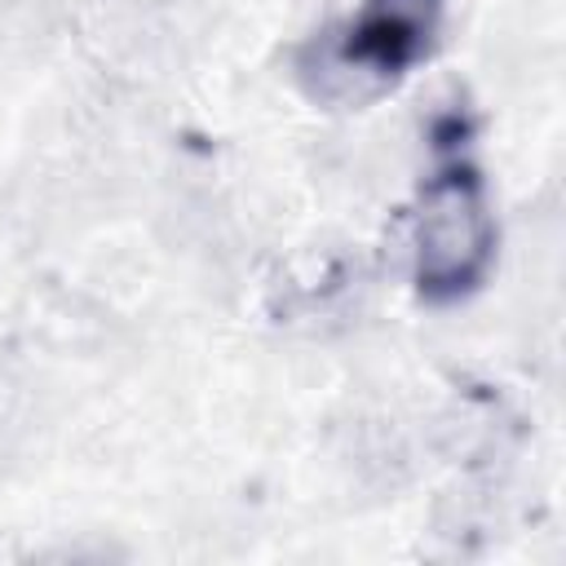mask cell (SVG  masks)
Listing matches in <instances>:
<instances>
[{
  "label": "cell",
  "mask_w": 566,
  "mask_h": 566,
  "mask_svg": "<svg viewBox=\"0 0 566 566\" xmlns=\"http://www.w3.org/2000/svg\"><path fill=\"white\" fill-rule=\"evenodd\" d=\"M447 0H358L296 53L301 88L323 106H367L389 93L433 44Z\"/></svg>",
  "instance_id": "obj_1"
},
{
  "label": "cell",
  "mask_w": 566,
  "mask_h": 566,
  "mask_svg": "<svg viewBox=\"0 0 566 566\" xmlns=\"http://www.w3.org/2000/svg\"><path fill=\"white\" fill-rule=\"evenodd\" d=\"M495 208L486 177L451 159L424 177L411 208V279L416 292L433 305L464 301L482 287L495 261Z\"/></svg>",
  "instance_id": "obj_2"
}]
</instances>
